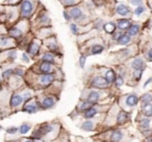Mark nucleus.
Instances as JSON below:
<instances>
[{
	"mask_svg": "<svg viewBox=\"0 0 152 142\" xmlns=\"http://www.w3.org/2000/svg\"><path fill=\"white\" fill-rule=\"evenodd\" d=\"M39 51H40V44H39L38 42L30 43L29 46H28V48H27V52L29 53V54H31L32 57H36V55L39 53Z\"/></svg>",
	"mask_w": 152,
	"mask_h": 142,
	"instance_id": "39448f33",
	"label": "nucleus"
},
{
	"mask_svg": "<svg viewBox=\"0 0 152 142\" xmlns=\"http://www.w3.org/2000/svg\"><path fill=\"white\" fill-rule=\"evenodd\" d=\"M121 36H122V34H121V32H117V34H115L114 39H115V40L118 41V40H119V38H120Z\"/></svg>",
	"mask_w": 152,
	"mask_h": 142,
	"instance_id": "a19ab883",
	"label": "nucleus"
},
{
	"mask_svg": "<svg viewBox=\"0 0 152 142\" xmlns=\"http://www.w3.org/2000/svg\"><path fill=\"white\" fill-rule=\"evenodd\" d=\"M127 119H128V114H127L125 111L121 110L118 114V117H117V122H118L119 124H123L124 122H126Z\"/></svg>",
	"mask_w": 152,
	"mask_h": 142,
	"instance_id": "f8f14e48",
	"label": "nucleus"
},
{
	"mask_svg": "<svg viewBox=\"0 0 152 142\" xmlns=\"http://www.w3.org/2000/svg\"><path fill=\"white\" fill-rule=\"evenodd\" d=\"M131 67L133 68V70H144L145 63L142 59L137 57V59L133 60V62L131 63Z\"/></svg>",
	"mask_w": 152,
	"mask_h": 142,
	"instance_id": "9d476101",
	"label": "nucleus"
},
{
	"mask_svg": "<svg viewBox=\"0 0 152 142\" xmlns=\"http://www.w3.org/2000/svg\"><path fill=\"white\" fill-rule=\"evenodd\" d=\"M131 25V21L129 19H119L117 22V26L121 30H127Z\"/></svg>",
	"mask_w": 152,
	"mask_h": 142,
	"instance_id": "6e6552de",
	"label": "nucleus"
},
{
	"mask_svg": "<svg viewBox=\"0 0 152 142\" xmlns=\"http://www.w3.org/2000/svg\"><path fill=\"white\" fill-rule=\"evenodd\" d=\"M32 11H34V7L30 0H23L21 2V7H20V12H21V17L22 18H28L31 15Z\"/></svg>",
	"mask_w": 152,
	"mask_h": 142,
	"instance_id": "f257e3e1",
	"label": "nucleus"
},
{
	"mask_svg": "<svg viewBox=\"0 0 152 142\" xmlns=\"http://www.w3.org/2000/svg\"><path fill=\"white\" fill-rule=\"evenodd\" d=\"M116 24L113 23V22H108V23H105L103 26L104 30H105V32H107V34H114L115 30H116Z\"/></svg>",
	"mask_w": 152,
	"mask_h": 142,
	"instance_id": "f3484780",
	"label": "nucleus"
},
{
	"mask_svg": "<svg viewBox=\"0 0 152 142\" xmlns=\"http://www.w3.org/2000/svg\"><path fill=\"white\" fill-rule=\"evenodd\" d=\"M29 129H30V127L28 124H23L20 127V132H21L22 134H26Z\"/></svg>",
	"mask_w": 152,
	"mask_h": 142,
	"instance_id": "473e14b6",
	"label": "nucleus"
},
{
	"mask_svg": "<svg viewBox=\"0 0 152 142\" xmlns=\"http://www.w3.org/2000/svg\"><path fill=\"white\" fill-rule=\"evenodd\" d=\"M54 104V99L52 97H45L42 100V108L44 109H48Z\"/></svg>",
	"mask_w": 152,
	"mask_h": 142,
	"instance_id": "2eb2a0df",
	"label": "nucleus"
},
{
	"mask_svg": "<svg viewBox=\"0 0 152 142\" xmlns=\"http://www.w3.org/2000/svg\"><path fill=\"white\" fill-rule=\"evenodd\" d=\"M9 34L12 38L14 39H20L22 36H23V32L21 30V28L18 27V26H14L11 29L9 30Z\"/></svg>",
	"mask_w": 152,
	"mask_h": 142,
	"instance_id": "0eeeda50",
	"label": "nucleus"
},
{
	"mask_svg": "<svg viewBox=\"0 0 152 142\" xmlns=\"http://www.w3.org/2000/svg\"><path fill=\"white\" fill-rule=\"evenodd\" d=\"M12 73H13V70L9 69V70H7V71H4V72H3L2 77H4V79H7V77H10V75H11Z\"/></svg>",
	"mask_w": 152,
	"mask_h": 142,
	"instance_id": "c9c22d12",
	"label": "nucleus"
},
{
	"mask_svg": "<svg viewBox=\"0 0 152 142\" xmlns=\"http://www.w3.org/2000/svg\"><path fill=\"white\" fill-rule=\"evenodd\" d=\"M25 142H32V141H30V140H27V141H25Z\"/></svg>",
	"mask_w": 152,
	"mask_h": 142,
	"instance_id": "de8ad7c7",
	"label": "nucleus"
},
{
	"mask_svg": "<svg viewBox=\"0 0 152 142\" xmlns=\"http://www.w3.org/2000/svg\"><path fill=\"white\" fill-rule=\"evenodd\" d=\"M130 40H131V38H130V36H129L128 34H122V36L119 38L118 43H119V44H121V45H126V44H128V43L130 42Z\"/></svg>",
	"mask_w": 152,
	"mask_h": 142,
	"instance_id": "6ab92c4d",
	"label": "nucleus"
},
{
	"mask_svg": "<svg viewBox=\"0 0 152 142\" xmlns=\"http://www.w3.org/2000/svg\"><path fill=\"white\" fill-rule=\"evenodd\" d=\"M140 32V25L139 24H131L130 26H129V28L127 29V34L129 35V36H137V34H139Z\"/></svg>",
	"mask_w": 152,
	"mask_h": 142,
	"instance_id": "ddd939ff",
	"label": "nucleus"
},
{
	"mask_svg": "<svg viewBox=\"0 0 152 142\" xmlns=\"http://www.w3.org/2000/svg\"><path fill=\"white\" fill-rule=\"evenodd\" d=\"M81 0H61V3L64 7H74V5L78 4Z\"/></svg>",
	"mask_w": 152,
	"mask_h": 142,
	"instance_id": "4be33fe9",
	"label": "nucleus"
},
{
	"mask_svg": "<svg viewBox=\"0 0 152 142\" xmlns=\"http://www.w3.org/2000/svg\"><path fill=\"white\" fill-rule=\"evenodd\" d=\"M91 108H92L91 102H83V104H80V107H79V110L86 112V111L89 110V109H91Z\"/></svg>",
	"mask_w": 152,
	"mask_h": 142,
	"instance_id": "bb28decb",
	"label": "nucleus"
},
{
	"mask_svg": "<svg viewBox=\"0 0 152 142\" xmlns=\"http://www.w3.org/2000/svg\"><path fill=\"white\" fill-rule=\"evenodd\" d=\"M96 113H97V110L95 108H91L85 112V117L86 118H93L96 115Z\"/></svg>",
	"mask_w": 152,
	"mask_h": 142,
	"instance_id": "b1692460",
	"label": "nucleus"
},
{
	"mask_svg": "<svg viewBox=\"0 0 152 142\" xmlns=\"http://www.w3.org/2000/svg\"><path fill=\"white\" fill-rule=\"evenodd\" d=\"M92 86L95 88H98V89H105V88L108 87L110 84L107 83V81L105 79V77H95L93 79H92Z\"/></svg>",
	"mask_w": 152,
	"mask_h": 142,
	"instance_id": "f03ea898",
	"label": "nucleus"
},
{
	"mask_svg": "<svg viewBox=\"0 0 152 142\" xmlns=\"http://www.w3.org/2000/svg\"><path fill=\"white\" fill-rule=\"evenodd\" d=\"M142 73H143V70H134V77L137 81H140L142 77Z\"/></svg>",
	"mask_w": 152,
	"mask_h": 142,
	"instance_id": "72a5a7b5",
	"label": "nucleus"
},
{
	"mask_svg": "<svg viewBox=\"0 0 152 142\" xmlns=\"http://www.w3.org/2000/svg\"><path fill=\"white\" fill-rule=\"evenodd\" d=\"M42 60H43V62H49V63H53V61H54V57H53V55L51 54V53H46V54L43 55Z\"/></svg>",
	"mask_w": 152,
	"mask_h": 142,
	"instance_id": "c85d7f7f",
	"label": "nucleus"
},
{
	"mask_svg": "<svg viewBox=\"0 0 152 142\" xmlns=\"http://www.w3.org/2000/svg\"><path fill=\"white\" fill-rule=\"evenodd\" d=\"M91 50H92V53H93V54H100V53L104 50V47L100 44H96L92 47Z\"/></svg>",
	"mask_w": 152,
	"mask_h": 142,
	"instance_id": "412c9836",
	"label": "nucleus"
},
{
	"mask_svg": "<svg viewBox=\"0 0 152 142\" xmlns=\"http://www.w3.org/2000/svg\"><path fill=\"white\" fill-rule=\"evenodd\" d=\"M9 55H10V57H12V59H15V57H16V52L15 51H10V53H9Z\"/></svg>",
	"mask_w": 152,
	"mask_h": 142,
	"instance_id": "79ce46f5",
	"label": "nucleus"
},
{
	"mask_svg": "<svg viewBox=\"0 0 152 142\" xmlns=\"http://www.w3.org/2000/svg\"><path fill=\"white\" fill-rule=\"evenodd\" d=\"M116 74H115V72H114V70H112V69H110V70H107L106 71V73H105V79L107 81V83L108 84H113L115 81H116Z\"/></svg>",
	"mask_w": 152,
	"mask_h": 142,
	"instance_id": "4468645a",
	"label": "nucleus"
},
{
	"mask_svg": "<svg viewBox=\"0 0 152 142\" xmlns=\"http://www.w3.org/2000/svg\"><path fill=\"white\" fill-rule=\"evenodd\" d=\"M0 83H1V77H0Z\"/></svg>",
	"mask_w": 152,
	"mask_h": 142,
	"instance_id": "09e8293b",
	"label": "nucleus"
},
{
	"mask_svg": "<svg viewBox=\"0 0 152 142\" xmlns=\"http://www.w3.org/2000/svg\"><path fill=\"white\" fill-rule=\"evenodd\" d=\"M137 102H139V98L137 95H129L126 99V104L129 107H134Z\"/></svg>",
	"mask_w": 152,
	"mask_h": 142,
	"instance_id": "a211bd4d",
	"label": "nucleus"
},
{
	"mask_svg": "<svg viewBox=\"0 0 152 142\" xmlns=\"http://www.w3.org/2000/svg\"><path fill=\"white\" fill-rule=\"evenodd\" d=\"M23 102V96L20 95V94H14L11 98V106L13 108H16V107L20 106V104Z\"/></svg>",
	"mask_w": 152,
	"mask_h": 142,
	"instance_id": "1a4fd4ad",
	"label": "nucleus"
},
{
	"mask_svg": "<svg viewBox=\"0 0 152 142\" xmlns=\"http://www.w3.org/2000/svg\"><path fill=\"white\" fill-rule=\"evenodd\" d=\"M0 129H1V127H0Z\"/></svg>",
	"mask_w": 152,
	"mask_h": 142,
	"instance_id": "3c124183",
	"label": "nucleus"
},
{
	"mask_svg": "<svg viewBox=\"0 0 152 142\" xmlns=\"http://www.w3.org/2000/svg\"><path fill=\"white\" fill-rule=\"evenodd\" d=\"M116 85L118 86V87H121V86L123 85V83H124V79H123V77H116Z\"/></svg>",
	"mask_w": 152,
	"mask_h": 142,
	"instance_id": "f704fd0d",
	"label": "nucleus"
},
{
	"mask_svg": "<svg viewBox=\"0 0 152 142\" xmlns=\"http://www.w3.org/2000/svg\"><path fill=\"white\" fill-rule=\"evenodd\" d=\"M147 57H148V60H149V61H152V48L150 49L149 51H148Z\"/></svg>",
	"mask_w": 152,
	"mask_h": 142,
	"instance_id": "ea45409f",
	"label": "nucleus"
},
{
	"mask_svg": "<svg viewBox=\"0 0 152 142\" xmlns=\"http://www.w3.org/2000/svg\"><path fill=\"white\" fill-rule=\"evenodd\" d=\"M22 57H23V61H25V62L29 61V57H27V54H26V53H23V54H22Z\"/></svg>",
	"mask_w": 152,
	"mask_h": 142,
	"instance_id": "37998d69",
	"label": "nucleus"
},
{
	"mask_svg": "<svg viewBox=\"0 0 152 142\" xmlns=\"http://www.w3.org/2000/svg\"><path fill=\"white\" fill-rule=\"evenodd\" d=\"M1 90H2V86L0 85V91H1Z\"/></svg>",
	"mask_w": 152,
	"mask_h": 142,
	"instance_id": "49530a36",
	"label": "nucleus"
},
{
	"mask_svg": "<svg viewBox=\"0 0 152 142\" xmlns=\"http://www.w3.org/2000/svg\"><path fill=\"white\" fill-rule=\"evenodd\" d=\"M64 17H65V19L67 20V21H70V19H71V16H70V14H68L67 12H64Z\"/></svg>",
	"mask_w": 152,
	"mask_h": 142,
	"instance_id": "58836bf2",
	"label": "nucleus"
},
{
	"mask_svg": "<svg viewBox=\"0 0 152 142\" xmlns=\"http://www.w3.org/2000/svg\"><path fill=\"white\" fill-rule=\"evenodd\" d=\"M151 82H152V79H148V81L145 83V85H144V88H146V87H147V86L149 85V84L151 83Z\"/></svg>",
	"mask_w": 152,
	"mask_h": 142,
	"instance_id": "c03bdc74",
	"label": "nucleus"
},
{
	"mask_svg": "<svg viewBox=\"0 0 152 142\" xmlns=\"http://www.w3.org/2000/svg\"><path fill=\"white\" fill-rule=\"evenodd\" d=\"M83 129H86V131H93L94 129V124L92 121H86L83 124Z\"/></svg>",
	"mask_w": 152,
	"mask_h": 142,
	"instance_id": "cd10ccee",
	"label": "nucleus"
},
{
	"mask_svg": "<svg viewBox=\"0 0 152 142\" xmlns=\"http://www.w3.org/2000/svg\"><path fill=\"white\" fill-rule=\"evenodd\" d=\"M141 100H142V102H143L144 104H150V102H152V95H151V94H149V93H145L141 97Z\"/></svg>",
	"mask_w": 152,
	"mask_h": 142,
	"instance_id": "393cba45",
	"label": "nucleus"
},
{
	"mask_svg": "<svg viewBox=\"0 0 152 142\" xmlns=\"http://www.w3.org/2000/svg\"><path fill=\"white\" fill-rule=\"evenodd\" d=\"M70 16H71V19H74L75 21H79V20L83 19V11L79 7H72L70 10Z\"/></svg>",
	"mask_w": 152,
	"mask_h": 142,
	"instance_id": "7ed1b4c3",
	"label": "nucleus"
},
{
	"mask_svg": "<svg viewBox=\"0 0 152 142\" xmlns=\"http://www.w3.org/2000/svg\"><path fill=\"white\" fill-rule=\"evenodd\" d=\"M142 110H143V113H144L145 116H147V117L152 116V104H144L143 108H142Z\"/></svg>",
	"mask_w": 152,
	"mask_h": 142,
	"instance_id": "aec40b11",
	"label": "nucleus"
},
{
	"mask_svg": "<svg viewBox=\"0 0 152 142\" xmlns=\"http://www.w3.org/2000/svg\"><path fill=\"white\" fill-rule=\"evenodd\" d=\"M145 11H146L145 7H143V5H139V7H137V9L134 10V15L141 16L143 13H145Z\"/></svg>",
	"mask_w": 152,
	"mask_h": 142,
	"instance_id": "c756f323",
	"label": "nucleus"
},
{
	"mask_svg": "<svg viewBox=\"0 0 152 142\" xmlns=\"http://www.w3.org/2000/svg\"><path fill=\"white\" fill-rule=\"evenodd\" d=\"M70 29L71 32H73V35H78L79 34V28H78V25H76V24H71L70 25Z\"/></svg>",
	"mask_w": 152,
	"mask_h": 142,
	"instance_id": "7c9ffc66",
	"label": "nucleus"
},
{
	"mask_svg": "<svg viewBox=\"0 0 152 142\" xmlns=\"http://www.w3.org/2000/svg\"><path fill=\"white\" fill-rule=\"evenodd\" d=\"M149 125H150V121L149 119H143V121H142L141 123V127H143V129H149Z\"/></svg>",
	"mask_w": 152,
	"mask_h": 142,
	"instance_id": "2f4dec72",
	"label": "nucleus"
},
{
	"mask_svg": "<svg viewBox=\"0 0 152 142\" xmlns=\"http://www.w3.org/2000/svg\"><path fill=\"white\" fill-rule=\"evenodd\" d=\"M54 81V75L50 74V73H45L44 75L40 77V83L42 84L43 86H48L49 84H51Z\"/></svg>",
	"mask_w": 152,
	"mask_h": 142,
	"instance_id": "423d86ee",
	"label": "nucleus"
},
{
	"mask_svg": "<svg viewBox=\"0 0 152 142\" xmlns=\"http://www.w3.org/2000/svg\"><path fill=\"white\" fill-rule=\"evenodd\" d=\"M16 131H17V129H16V127H15V129H7V132H9V133H15V132Z\"/></svg>",
	"mask_w": 152,
	"mask_h": 142,
	"instance_id": "a18cd8bd",
	"label": "nucleus"
},
{
	"mask_svg": "<svg viewBox=\"0 0 152 142\" xmlns=\"http://www.w3.org/2000/svg\"><path fill=\"white\" fill-rule=\"evenodd\" d=\"M34 142H41V141H34Z\"/></svg>",
	"mask_w": 152,
	"mask_h": 142,
	"instance_id": "8fccbe9b",
	"label": "nucleus"
},
{
	"mask_svg": "<svg viewBox=\"0 0 152 142\" xmlns=\"http://www.w3.org/2000/svg\"><path fill=\"white\" fill-rule=\"evenodd\" d=\"M116 13L118 14V15L122 16V17H126V16L130 15L131 11L127 5L119 4V5H117V7H116Z\"/></svg>",
	"mask_w": 152,
	"mask_h": 142,
	"instance_id": "20e7f679",
	"label": "nucleus"
},
{
	"mask_svg": "<svg viewBox=\"0 0 152 142\" xmlns=\"http://www.w3.org/2000/svg\"><path fill=\"white\" fill-rule=\"evenodd\" d=\"M130 2L132 3L133 5H137V7H139V5L143 4V0H131Z\"/></svg>",
	"mask_w": 152,
	"mask_h": 142,
	"instance_id": "4c0bfd02",
	"label": "nucleus"
},
{
	"mask_svg": "<svg viewBox=\"0 0 152 142\" xmlns=\"http://www.w3.org/2000/svg\"><path fill=\"white\" fill-rule=\"evenodd\" d=\"M79 64H80L81 68L85 67V64H86V57L85 55H81L80 57V59H79Z\"/></svg>",
	"mask_w": 152,
	"mask_h": 142,
	"instance_id": "e433bc0d",
	"label": "nucleus"
},
{
	"mask_svg": "<svg viewBox=\"0 0 152 142\" xmlns=\"http://www.w3.org/2000/svg\"><path fill=\"white\" fill-rule=\"evenodd\" d=\"M98 99H99V93L97 91H92L88 96V102H90L92 104H96L98 102Z\"/></svg>",
	"mask_w": 152,
	"mask_h": 142,
	"instance_id": "dca6fc26",
	"label": "nucleus"
},
{
	"mask_svg": "<svg viewBox=\"0 0 152 142\" xmlns=\"http://www.w3.org/2000/svg\"><path fill=\"white\" fill-rule=\"evenodd\" d=\"M24 111L32 114V113H36L37 111H38V108H37L34 104H26V106L24 107Z\"/></svg>",
	"mask_w": 152,
	"mask_h": 142,
	"instance_id": "a878e982",
	"label": "nucleus"
},
{
	"mask_svg": "<svg viewBox=\"0 0 152 142\" xmlns=\"http://www.w3.org/2000/svg\"><path fill=\"white\" fill-rule=\"evenodd\" d=\"M52 69H53L52 65H51V63H49V62H43L40 66L41 72H43V73H50L51 71H52Z\"/></svg>",
	"mask_w": 152,
	"mask_h": 142,
	"instance_id": "9b49d317",
	"label": "nucleus"
},
{
	"mask_svg": "<svg viewBox=\"0 0 152 142\" xmlns=\"http://www.w3.org/2000/svg\"><path fill=\"white\" fill-rule=\"evenodd\" d=\"M121 139H122V133L119 131L114 132L113 135L110 136V140H112L113 142H119Z\"/></svg>",
	"mask_w": 152,
	"mask_h": 142,
	"instance_id": "5701e85b",
	"label": "nucleus"
}]
</instances>
